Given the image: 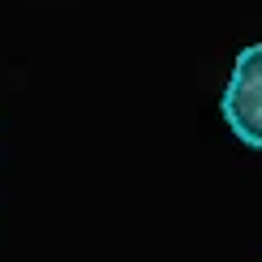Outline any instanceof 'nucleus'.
I'll return each instance as SVG.
<instances>
[{
	"instance_id": "1",
	"label": "nucleus",
	"mask_w": 262,
	"mask_h": 262,
	"mask_svg": "<svg viewBox=\"0 0 262 262\" xmlns=\"http://www.w3.org/2000/svg\"><path fill=\"white\" fill-rule=\"evenodd\" d=\"M220 107L228 129L245 146L262 150V43H249L245 52H236Z\"/></svg>"
}]
</instances>
